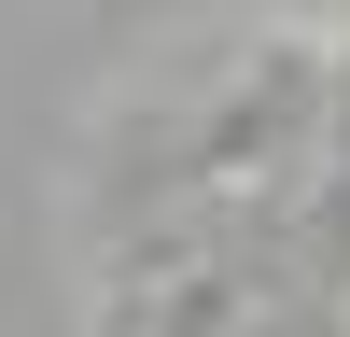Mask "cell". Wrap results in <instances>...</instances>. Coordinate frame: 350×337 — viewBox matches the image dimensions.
Instances as JSON below:
<instances>
[{"label":"cell","mask_w":350,"mask_h":337,"mask_svg":"<svg viewBox=\"0 0 350 337\" xmlns=\"http://www.w3.org/2000/svg\"><path fill=\"white\" fill-rule=\"evenodd\" d=\"M323 56H336V127H323V168H350V14H323Z\"/></svg>","instance_id":"obj_1"}]
</instances>
